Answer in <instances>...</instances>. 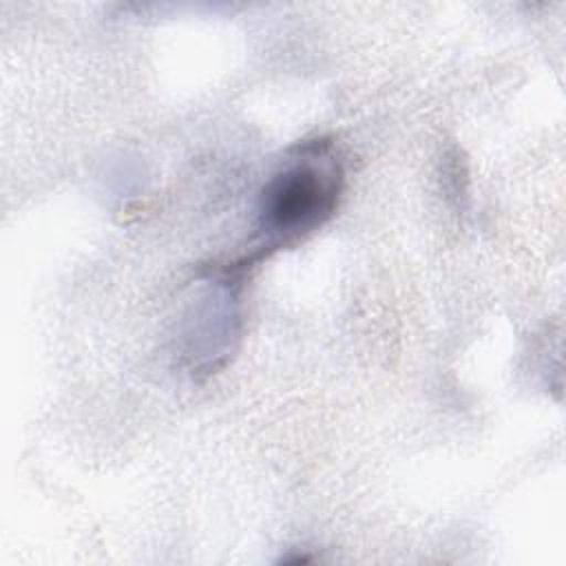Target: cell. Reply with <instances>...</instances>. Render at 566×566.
Instances as JSON below:
<instances>
[{"instance_id":"6da1fadb","label":"cell","mask_w":566,"mask_h":566,"mask_svg":"<svg viewBox=\"0 0 566 566\" xmlns=\"http://www.w3.org/2000/svg\"><path fill=\"white\" fill-rule=\"evenodd\" d=\"M345 170L329 139L298 144L263 184L256 201V250L250 261L296 245L338 208Z\"/></svg>"}]
</instances>
